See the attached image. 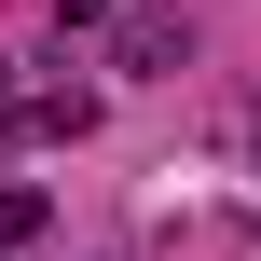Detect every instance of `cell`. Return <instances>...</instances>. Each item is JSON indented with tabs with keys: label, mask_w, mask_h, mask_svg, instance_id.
Wrapping results in <instances>:
<instances>
[{
	"label": "cell",
	"mask_w": 261,
	"mask_h": 261,
	"mask_svg": "<svg viewBox=\"0 0 261 261\" xmlns=\"http://www.w3.org/2000/svg\"><path fill=\"white\" fill-rule=\"evenodd\" d=\"M41 220H55V206H41V193H28V179H14V193H0V248H28V234H41Z\"/></svg>",
	"instance_id": "cell-1"
}]
</instances>
